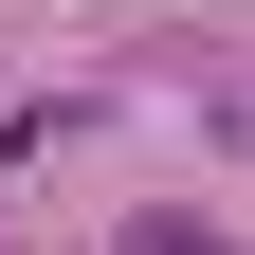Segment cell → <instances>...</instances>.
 Instances as JSON below:
<instances>
[{
    "instance_id": "1",
    "label": "cell",
    "mask_w": 255,
    "mask_h": 255,
    "mask_svg": "<svg viewBox=\"0 0 255 255\" xmlns=\"http://www.w3.org/2000/svg\"><path fill=\"white\" fill-rule=\"evenodd\" d=\"M128 255H237V219H201V201H146V219H128Z\"/></svg>"
}]
</instances>
